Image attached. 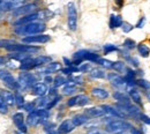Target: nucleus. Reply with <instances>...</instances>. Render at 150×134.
<instances>
[{
  "label": "nucleus",
  "mask_w": 150,
  "mask_h": 134,
  "mask_svg": "<svg viewBox=\"0 0 150 134\" xmlns=\"http://www.w3.org/2000/svg\"><path fill=\"white\" fill-rule=\"evenodd\" d=\"M45 24L43 22H30V23H27V24H23V26H20L18 28H15V33L16 34H23V35H37V34H42L44 30H45Z\"/></svg>",
  "instance_id": "nucleus-1"
},
{
  "label": "nucleus",
  "mask_w": 150,
  "mask_h": 134,
  "mask_svg": "<svg viewBox=\"0 0 150 134\" xmlns=\"http://www.w3.org/2000/svg\"><path fill=\"white\" fill-rule=\"evenodd\" d=\"M131 128L132 125L125 120H112L106 125V132L111 134H122Z\"/></svg>",
  "instance_id": "nucleus-2"
},
{
  "label": "nucleus",
  "mask_w": 150,
  "mask_h": 134,
  "mask_svg": "<svg viewBox=\"0 0 150 134\" xmlns=\"http://www.w3.org/2000/svg\"><path fill=\"white\" fill-rule=\"evenodd\" d=\"M49 15H51L50 12L47 11H42V12H35L33 14H28V15H24L22 16L21 19L16 20L14 22L15 26H23V24H27V23H30V22H35L36 20L39 19H47Z\"/></svg>",
  "instance_id": "nucleus-3"
},
{
  "label": "nucleus",
  "mask_w": 150,
  "mask_h": 134,
  "mask_svg": "<svg viewBox=\"0 0 150 134\" xmlns=\"http://www.w3.org/2000/svg\"><path fill=\"white\" fill-rule=\"evenodd\" d=\"M0 80L11 89H20V83L14 79V77L7 69H0Z\"/></svg>",
  "instance_id": "nucleus-4"
},
{
  "label": "nucleus",
  "mask_w": 150,
  "mask_h": 134,
  "mask_svg": "<svg viewBox=\"0 0 150 134\" xmlns=\"http://www.w3.org/2000/svg\"><path fill=\"white\" fill-rule=\"evenodd\" d=\"M19 83L20 87L24 88V89L34 87L35 83H36V77L34 74H30V73H27V72H22V73H20Z\"/></svg>",
  "instance_id": "nucleus-5"
},
{
  "label": "nucleus",
  "mask_w": 150,
  "mask_h": 134,
  "mask_svg": "<svg viewBox=\"0 0 150 134\" xmlns=\"http://www.w3.org/2000/svg\"><path fill=\"white\" fill-rule=\"evenodd\" d=\"M67 8H68V21H67L68 28H69V30L75 31L76 28H77V13H76V8H75L73 2H69Z\"/></svg>",
  "instance_id": "nucleus-6"
},
{
  "label": "nucleus",
  "mask_w": 150,
  "mask_h": 134,
  "mask_svg": "<svg viewBox=\"0 0 150 134\" xmlns=\"http://www.w3.org/2000/svg\"><path fill=\"white\" fill-rule=\"evenodd\" d=\"M89 102H90V98L87 95H77L69 98L68 102H67V105L68 106H76V105L77 106H83V105H87Z\"/></svg>",
  "instance_id": "nucleus-7"
},
{
  "label": "nucleus",
  "mask_w": 150,
  "mask_h": 134,
  "mask_svg": "<svg viewBox=\"0 0 150 134\" xmlns=\"http://www.w3.org/2000/svg\"><path fill=\"white\" fill-rule=\"evenodd\" d=\"M6 50L8 51H13V52H25V53H33V52H37L38 48L34 46H29V45H22V44H13L11 46H8Z\"/></svg>",
  "instance_id": "nucleus-8"
},
{
  "label": "nucleus",
  "mask_w": 150,
  "mask_h": 134,
  "mask_svg": "<svg viewBox=\"0 0 150 134\" xmlns=\"http://www.w3.org/2000/svg\"><path fill=\"white\" fill-rule=\"evenodd\" d=\"M37 11V5L36 4H28V5H23L19 8H16L13 13L14 15H28V14H33Z\"/></svg>",
  "instance_id": "nucleus-9"
},
{
  "label": "nucleus",
  "mask_w": 150,
  "mask_h": 134,
  "mask_svg": "<svg viewBox=\"0 0 150 134\" xmlns=\"http://www.w3.org/2000/svg\"><path fill=\"white\" fill-rule=\"evenodd\" d=\"M50 36L49 35H43V34H37V35H30L27 37H23V43H47L50 40Z\"/></svg>",
  "instance_id": "nucleus-10"
},
{
  "label": "nucleus",
  "mask_w": 150,
  "mask_h": 134,
  "mask_svg": "<svg viewBox=\"0 0 150 134\" xmlns=\"http://www.w3.org/2000/svg\"><path fill=\"white\" fill-rule=\"evenodd\" d=\"M74 128H75V125L74 123H73V120L72 119H66V120H64L60 124V126L58 128V132H59V134H67V133H71Z\"/></svg>",
  "instance_id": "nucleus-11"
},
{
  "label": "nucleus",
  "mask_w": 150,
  "mask_h": 134,
  "mask_svg": "<svg viewBox=\"0 0 150 134\" xmlns=\"http://www.w3.org/2000/svg\"><path fill=\"white\" fill-rule=\"evenodd\" d=\"M13 121L15 124V126L19 128L21 133H25L27 132V126L24 125V117L21 112H18L13 116Z\"/></svg>",
  "instance_id": "nucleus-12"
},
{
  "label": "nucleus",
  "mask_w": 150,
  "mask_h": 134,
  "mask_svg": "<svg viewBox=\"0 0 150 134\" xmlns=\"http://www.w3.org/2000/svg\"><path fill=\"white\" fill-rule=\"evenodd\" d=\"M33 93L36 96L43 97L47 93V86L45 83H43V82H36L35 86L33 87Z\"/></svg>",
  "instance_id": "nucleus-13"
},
{
  "label": "nucleus",
  "mask_w": 150,
  "mask_h": 134,
  "mask_svg": "<svg viewBox=\"0 0 150 134\" xmlns=\"http://www.w3.org/2000/svg\"><path fill=\"white\" fill-rule=\"evenodd\" d=\"M44 120H46V119H43V118L39 116L37 110L31 111V112L29 113V116H28V124L31 125V126L37 125L38 123H43Z\"/></svg>",
  "instance_id": "nucleus-14"
},
{
  "label": "nucleus",
  "mask_w": 150,
  "mask_h": 134,
  "mask_svg": "<svg viewBox=\"0 0 150 134\" xmlns=\"http://www.w3.org/2000/svg\"><path fill=\"white\" fill-rule=\"evenodd\" d=\"M108 79L110 80V82L112 83L113 86L122 87V86L126 83L125 79H124V77H121L119 74H117V73H109V74H108Z\"/></svg>",
  "instance_id": "nucleus-15"
},
{
  "label": "nucleus",
  "mask_w": 150,
  "mask_h": 134,
  "mask_svg": "<svg viewBox=\"0 0 150 134\" xmlns=\"http://www.w3.org/2000/svg\"><path fill=\"white\" fill-rule=\"evenodd\" d=\"M102 108H103V110L105 111V113H110V115L114 116V117H118V118H124V117L127 116L122 110H120V109H114V108L110 106V105H103Z\"/></svg>",
  "instance_id": "nucleus-16"
},
{
  "label": "nucleus",
  "mask_w": 150,
  "mask_h": 134,
  "mask_svg": "<svg viewBox=\"0 0 150 134\" xmlns=\"http://www.w3.org/2000/svg\"><path fill=\"white\" fill-rule=\"evenodd\" d=\"M0 95L2 96L4 101H5L8 105L15 104V95H13V93H11V91H8V90H0Z\"/></svg>",
  "instance_id": "nucleus-17"
},
{
  "label": "nucleus",
  "mask_w": 150,
  "mask_h": 134,
  "mask_svg": "<svg viewBox=\"0 0 150 134\" xmlns=\"http://www.w3.org/2000/svg\"><path fill=\"white\" fill-rule=\"evenodd\" d=\"M51 61H52V58L47 57V56H39L37 58H33V65H34V67H38V66L45 65V64L51 62Z\"/></svg>",
  "instance_id": "nucleus-18"
},
{
  "label": "nucleus",
  "mask_w": 150,
  "mask_h": 134,
  "mask_svg": "<svg viewBox=\"0 0 150 134\" xmlns=\"http://www.w3.org/2000/svg\"><path fill=\"white\" fill-rule=\"evenodd\" d=\"M105 113V111L103 110V108H90V109H87L86 110V115L88 117H102V116Z\"/></svg>",
  "instance_id": "nucleus-19"
},
{
  "label": "nucleus",
  "mask_w": 150,
  "mask_h": 134,
  "mask_svg": "<svg viewBox=\"0 0 150 134\" xmlns=\"http://www.w3.org/2000/svg\"><path fill=\"white\" fill-rule=\"evenodd\" d=\"M59 69H61V65H60L59 62H50V65H47L45 68H42L40 72L49 74V73L57 72V71H59Z\"/></svg>",
  "instance_id": "nucleus-20"
},
{
  "label": "nucleus",
  "mask_w": 150,
  "mask_h": 134,
  "mask_svg": "<svg viewBox=\"0 0 150 134\" xmlns=\"http://www.w3.org/2000/svg\"><path fill=\"white\" fill-rule=\"evenodd\" d=\"M72 120H73L75 126H81V125H83V124L89 121V117L87 115H76L73 117Z\"/></svg>",
  "instance_id": "nucleus-21"
},
{
  "label": "nucleus",
  "mask_w": 150,
  "mask_h": 134,
  "mask_svg": "<svg viewBox=\"0 0 150 134\" xmlns=\"http://www.w3.org/2000/svg\"><path fill=\"white\" fill-rule=\"evenodd\" d=\"M122 19L120 15H111V19H110V28L114 29V28H119L122 26Z\"/></svg>",
  "instance_id": "nucleus-22"
},
{
  "label": "nucleus",
  "mask_w": 150,
  "mask_h": 134,
  "mask_svg": "<svg viewBox=\"0 0 150 134\" xmlns=\"http://www.w3.org/2000/svg\"><path fill=\"white\" fill-rule=\"evenodd\" d=\"M91 94H93L95 97L100 98V99H105V98L109 97V93H108L105 89H103V88H94V89L91 90Z\"/></svg>",
  "instance_id": "nucleus-23"
},
{
  "label": "nucleus",
  "mask_w": 150,
  "mask_h": 134,
  "mask_svg": "<svg viewBox=\"0 0 150 134\" xmlns=\"http://www.w3.org/2000/svg\"><path fill=\"white\" fill-rule=\"evenodd\" d=\"M126 77H125V81H126V83L128 84V86H135V72L134 71H132V69H127L126 71Z\"/></svg>",
  "instance_id": "nucleus-24"
},
{
  "label": "nucleus",
  "mask_w": 150,
  "mask_h": 134,
  "mask_svg": "<svg viewBox=\"0 0 150 134\" xmlns=\"http://www.w3.org/2000/svg\"><path fill=\"white\" fill-rule=\"evenodd\" d=\"M113 97H114L117 101L121 102V103H131L129 97L126 95V94L121 93V91H115V93L113 94Z\"/></svg>",
  "instance_id": "nucleus-25"
},
{
  "label": "nucleus",
  "mask_w": 150,
  "mask_h": 134,
  "mask_svg": "<svg viewBox=\"0 0 150 134\" xmlns=\"http://www.w3.org/2000/svg\"><path fill=\"white\" fill-rule=\"evenodd\" d=\"M137 51H139V53H140L142 57H144V58L149 57L150 49H149V46H147L146 44H140V45L137 46Z\"/></svg>",
  "instance_id": "nucleus-26"
},
{
  "label": "nucleus",
  "mask_w": 150,
  "mask_h": 134,
  "mask_svg": "<svg viewBox=\"0 0 150 134\" xmlns=\"http://www.w3.org/2000/svg\"><path fill=\"white\" fill-rule=\"evenodd\" d=\"M129 96H131L132 99H133L137 105H142V99H141V96H140L137 90L131 89V90H129Z\"/></svg>",
  "instance_id": "nucleus-27"
},
{
  "label": "nucleus",
  "mask_w": 150,
  "mask_h": 134,
  "mask_svg": "<svg viewBox=\"0 0 150 134\" xmlns=\"http://www.w3.org/2000/svg\"><path fill=\"white\" fill-rule=\"evenodd\" d=\"M29 57H30L29 53H25V52H13V53L9 55V58L15 59V60H21V61Z\"/></svg>",
  "instance_id": "nucleus-28"
},
{
  "label": "nucleus",
  "mask_w": 150,
  "mask_h": 134,
  "mask_svg": "<svg viewBox=\"0 0 150 134\" xmlns=\"http://www.w3.org/2000/svg\"><path fill=\"white\" fill-rule=\"evenodd\" d=\"M62 93H64L65 95H72V94L76 93V87H75V84L74 83H67V84L64 87Z\"/></svg>",
  "instance_id": "nucleus-29"
},
{
  "label": "nucleus",
  "mask_w": 150,
  "mask_h": 134,
  "mask_svg": "<svg viewBox=\"0 0 150 134\" xmlns=\"http://www.w3.org/2000/svg\"><path fill=\"white\" fill-rule=\"evenodd\" d=\"M118 73H124V72H126L127 69H126V65H125V62H122V61H115V62H113V67Z\"/></svg>",
  "instance_id": "nucleus-30"
},
{
  "label": "nucleus",
  "mask_w": 150,
  "mask_h": 134,
  "mask_svg": "<svg viewBox=\"0 0 150 134\" xmlns=\"http://www.w3.org/2000/svg\"><path fill=\"white\" fill-rule=\"evenodd\" d=\"M90 77H95V79H103V77H105V72L99 68H94L90 72Z\"/></svg>",
  "instance_id": "nucleus-31"
},
{
  "label": "nucleus",
  "mask_w": 150,
  "mask_h": 134,
  "mask_svg": "<svg viewBox=\"0 0 150 134\" xmlns=\"http://www.w3.org/2000/svg\"><path fill=\"white\" fill-rule=\"evenodd\" d=\"M97 62H98V65H100V66H103L105 68H112L113 67L112 61L111 60H108V59H104V58H99L97 60Z\"/></svg>",
  "instance_id": "nucleus-32"
},
{
  "label": "nucleus",
  "mask_w": 150,
  "mask_h": 134,
  "mask_svg": "<svg viewBox=\"0 0 150 134\" xmlns=\"http://www.w3.org/2000/svg\"><path fill=\"white\" fill-rule=\"evenodd\" d=\"M124 46H125V49H127V50H133V49H135V46H136V43H135V40H133V39H125V42H124Z\"/></svg>",
  "instance_id": "nucleus-33"
},
{
  "label": "nucleus",
  "mask_w": 150,
  "mask_h": 134,
  "mask_svg": "<svg viewBox=\"0 0 150 134\" xmlns=\"http://www.w3.org/2000/svg\"><path fill=\"white\" fill-rule=\"evenodd\" d=\"M47 102H49V98H46V97H44V96H43L39 101H37L36 105H37L39 109H44L45 106H47V105H49V103H47Z\"/></svg>",
  "instance_id": "nucleus-34"
},
{
  "label": "nucleus",
  "mask_w": 150,
  "mask_h": 134,
  "mask_svg": "<svg viewBox=\"0 0 150 134\" xmlns=\"http://www.w3.org/2000/svg\"><path fill=\"white\" fill-rule=\"evenodd\" d=\"M7 111H8V104L4 101L2 96L0 95V112L1 113H7Z\"/></svg>",
  "instance_id": "nucleus-35"
},
{
  "label": "nucleus",
  "mask_w": 150,
  "mask_h": 134,
  "mask_svg": "<svg viewBox=\"0 0 150 134\" xmlns=\"http://www.w3.org/2000/svg\"><path fill=\"white\" fill-rule=\"evenodd\" d=\"M15 44L14 40L12 39H0V48H4V49H7L8 46Z\"/></svg>",
  "instance_id": "nucleus-36"
},
{
  "label": "nucleus",
  "mask_w": 150,
  "mask_h": 134,
  "mask_svg": "<svg viewBox=\"0 0 150 134\" xmlns=\"http://www.w3.org/2000/svg\"><path fill=\"white\" fill-rule=\"evenodd\" d=\"M53 83H54V87H60V86H62V84L66 83V79L64 77H61V75H58L53 80Z\"/></svg>",
  "instance_id": "nucleus-37"
},
{
  "label": "nucleus",
  "mask_w": 150,
  "mask_h": 134,
  "mask_svg": "<svg viewBox=\"0 0 150 134\" xmlns=\"http://www.w3.org/2000/svg\"><path fill=\"white\" fill-rule=\"evenodd\" d=\"M84 59L90 60V61H97V60L99 59V56H98V55H96V53L90 52V51H88V52L86 53V56H84Z\"/></svg>",
  "instance_id": "nucleus-38"
},
{
  "label": "nucleus",
  "mask_w": 150,
  "mask_h": 134,
  "mask_svg": "<svg viewBox=\"0 0 150 134\" xmlns=\"http://www.w3.org/2000/svg\"><path fill=\"white\" fill-rule=\"evenodd\" d=\"M61 72H62L64 74H66V75H69V74H72V73H74V72H79V67H74V66H68L67 68H64V69H61Z\"/></svg>",
  "instance_id": "nucleus-39"
},
{
  "label": "nucleus",
  "mask_w": 150,
  "mask_h": 134,
  "mask_svg": "<svg viewBox=\"0 0 150 134\" xmlns=\"http://www.w3.org/2000/svg\"><path fill=\"white\" fill-rule=\"evenodd\" d=\"M141 88H143V89H150V82L149 81H147V80H144V79H140V80H137V82H136Z\"/></svg>",
  "instance_id": "nucleus-40"
},
{
  "label": "nucleus",
  "mask_w": 150,
  "mask_h": 134,
  "mask_svg": "<svg viewBox=\"0 0 150 134\" xmlns=\"http://www.w3.org/2000/svg\"><path fill=\"white\" fill-rule=\"evenodd\" d=\"M15 104L18 105V106H23L24 105V98H23V96L19 94V93H16L15 94Z\"/></svg>",
  "instance_id": "nucleus-41"
},
{
  "label": "nucleus",
  "mask_w": 150,
  "mask_h": 134,
  "mask_svg": "<svg viewBox=\"0 0 150 134\" xmlns=\"http://www.w3.org/2000/svg\"><path fill=\"white\" fill-rule=\"evenodd\" d=\"M118 48L113 44H106L104 45V53H110V52H113V51H117Z\"/></svg>",
  "instance_id": "nucleus-42"
},
{
  "label": "nucleus",
  "mask_w": 150,
  "mask_h": 134,
  "mask_svg": "<svg viewBox=\"0 0 150 134\" xmlns=\"http://www.w3.org/2000/svg\"><path fill=\"white\" fill-rule=\"evenodd\" d=\"M35 106H36V104L35 103H24V105H23V109L25 110V111H29V112H31V111H34L35 110Z\"/></svg>",
  "instance_id": "nucleus-43"
},
{
  "label": "nucleus",
  "mask_w": 150,
  "mask_h": 134,
  "mask_svg": "<svg viewBox=\"0 0 150 134\" xmlns=\"http://www.w3.org/2000/svg\"><path fill=\"white\" fill-rule=\"evenodd\" d=\"M121 27H122V31L124 33H129L133 29V26H132L131 23H128V22H124Z\"/></svg>",
  "instance_id": "nucleus-44"
},
{
  "label": "nucleus",
  "mask_w": 150,
  "mask_h": 134,
  "mask_svg": "<svg viewBox=\"0 0 150 134\" xmlns=\"http://www.w3.org/2000/svg\"><path fill=\"white\" fill-rule=\"evenodd\" d=\"M87 134H109V133L108 132H104V131H100V130H97V128H94V130L88 131Z\"/></svg>",
  "instance_id": "nucleus-45"
},
{
  "label": "nucleus",
  "mask_w": 150,
  "mask_h": 134,
  "mask_svg": "<svg viewBox=\"0 0 150 134\" xmlns=\"http://www.w3.org/2000/svg\"><path fill=\"white\" fill-rule=\"evenodd\" d=\"M144 24H146V18L143 16V18H141V19H140V21L137 22V24H136V28L141 29V28H143V27H144Z\"/></svg>",
  "instance_id": "nucleus-46"
},
{
  "label": "nucleus",
  "mask_w": 150,
  "mask_h": 134,
  "mask_svg": "<svg viewBox=\"0 0 150 134\" xmlns=\"http://www.w3.org/2000/svg\"><path fill=\"white\" fill-rule=\"evenodd\" d=\"M89 68H90L89 64H83L81 67H79V72H87V71H89Z\"/></svg>",
  "instance_id": "nucleus-47"
},
{
  "label": "nucleus",
  "mask_w": 150,
  "mask_h": 134,
  "mask_svg": "<svg viewBox=\"0 0 150 134\" xmlns=\"http://www.w3.org/2000/svg\"><path fill=\"white\" fill-rule=\"evenodd\" d=\"M127 60L133 64V66H135V67H137L139 66V60L137 59H135V58H132V57H128L127 58Z\"/></svg>",
  "instance_id": "nucleus-48"
},
{
  "label": "nucleus",
  "mask_w": 150,
  "mask_h": 134,
  "mask_svg": "<svg viewBox=\"0 0 150 134\" xmlns=\"http://www.w3.org/2000/svg\"><path fill=\"white\" fill-rule=\"evenodd\" d=\"M140 119L143 121V123H146V124H148V125H150V118L148 117V116L146 115H141V117H140Z\"/></svg>",
  "instance_id": "nucleus-49"
},
{
  "label": "nucleus",
  "mask_w": 150,
  "mask_h": 134,
  "mask_svg": "<svg viewBox=\"0 0 150 134\" xmlns=\"http://www.w3.org/2000/svg\"><path fill=\"white\" fill-rule=\"evenodd\" d=\"M11 1H12V2H14V4H15L18 7H21V6H22V5H23V4H24L27 0H11Z\"/></svg>",
  "instance_id": "nucleus-50"
},
{
  "label": "nucleus",
  "mask_w": 150,
  "mask_h": 134,
  "mask_svg": "<svg viewBox=\"0 0 150 134\" xmlns=\"http://www.w3.org/2000/svg\"><path fill=\"white\" fill-rule=\"evenodd\" d=\"M129 131H131V134H143V133H141L139 130H136V128H133V127H132Z\"/></svg>",
  "instance_id": "nucleus-51"
},
{
  "label": "nucleus",
  "mask_w": 150,
  "mask_h": 134,
  "mask_svg": "<svg viewBox=\"0 0 150 134\" xmlns=\"http://www.w3.org/2000/svg\"><path fill=\"white\" fill-rule=\"evenodd\" d=\"M64 61H65V64L67 65V67H68V66H73V62H72L71 60H68L67 58H64Z\"/></svg>",
  "instance_id": "nucleus-52"
},
{
  "label": "nucleus",
  "mask_w": 150,
  "mask_h": 134,
  "mask_svg": "<svg viewBox=\"0 0 150 134\" xmlns=\"http://www.w3.org/2000/svg\"><path fill=\"white\" fill-rule=\"evenodd\" d=\"M44 81H45V83H51V82L53 81V79H52L51 77H45Z\"/></svg>",
  "instance_id": "nucleus-53"
},
{
  "label": "nucleus",
  "mask_w": 150,
  "mask_h": 134,
  "mask_svg": "<svg viewBox=\"0 0 150 134\" xmlns=\"http://www.w3.org/2000/svg\"><path fill=\"white\" fill-rule=\"evenodd\" d=\"M7 65H8V67H11V68H16V64H15V62L9 61V62H7Z\"/></svg>",
  "instance_id": "nucleus-54"
},
{
  "label": "nucleus",
  "mask_w": 150,
  "mask_h": 134,
  "mask_svg": "<svg viewBox=\"0 0 150 134\" xmlns=\"http://www.w3.org/2000/svg\"><path fill=\"white\" fill-rule=\"evenodd\" d=\"M115 4H117V6L121 7L124 5V0H115Z\"/></svg>",
  "instance_id": "nucleus-55"
},
{
  "label": "nucleus",
  "mask_w": 150,
  "mask_h": 134,
  "mask_svg": "<svg viewBox=\"0 0 150 134\" xmlns=\"http://www.w3.org/2000/svg\"><path fill=\"white\" fill-rule=\"evenodd\" d=\"M4 64H6V58H5V57H0V66H2Z\"/></svg>",
  "instance_id": "nucleus-56"
},
{
  "label": "nucleus",
  "mask_w": 150,
  "mask_h": 134,
  "mask_svg": "<svg viewBox=\"0 0 150 134\" xmlns=\"http://www.w3.org/2000/svg\"><path fill=\"white\" fill-rule=\"evenodd\" d=\"M47 134H59V132H56L54 130H50V131H47Z\"/></svg>",
  "instance_id": "nucleus-57"
},
{
  "label": "nucleus",
  "mask_w": 150,
  "mask_h": 134,
  "mask_svg": "<svg viewBox=\"0 0 150 134\" xmlns=\"http://www.w3.org/2000/svg\"><path fill=\"white\" fill-rule=\"evenodd\" d=\"M1 16H2V14H1V11H0V20H1Z\"/></svg>",
  "instance_id": "nucleus-58"
},
{
  "label": "nucleus",
  "mask_w": 150,
  "mask_h": 134,
  "mask_svg": "<svg viewBox=\"0 0 150 134\" xmlns=\"http://www.w3.org/2000/svg\"><path fill=\"white\" fill-rule=\"evenodd\" d=\"M15 134H20V133H15Z\"/></svg>",
  "instance_id": "nucleus-59"
}]
</instances>
